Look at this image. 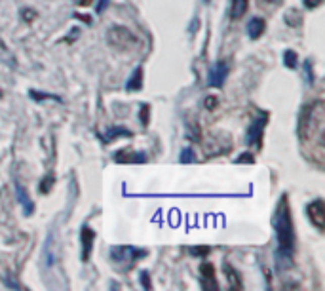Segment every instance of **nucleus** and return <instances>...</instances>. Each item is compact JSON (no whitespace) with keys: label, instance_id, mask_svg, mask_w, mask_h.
I'll return each mask as SVG.
<instances>
[{"label":"nucleus","instance_id":"f3484780","mask_svg":"<svg viewBox=\"0 0 325 291\" xmlns=\"http://www.w3.org/2000/svg\"><path fill=\"white\" fill-rule=\"evenodd\" d=\"M118 135H130V132L124 130V128H111V130L106 132L105 139L109 141V139H114V137H118Z\"/></svg>","mask_w":325,"mask_h":291},{"label":"nucleus","instance_id":"423d86ee","mask_svg":"<svg viewBox=\"0 0 325 291\" xmlns=\"http://www.w3.org/2000/svg\"><path fill=\"white\" fill-rule=\"evenodd\" d=\"M264 124H266V114L264 117H259L253 126L249 128V132H247V145H257L260 147V141H262V132H264Z\"/></svg>","mask_w":325,"mask_h":291},{"label":"nucleus","instance_id":"f257e3e1","mask_svg":"<svg viewBox=\"0 0 325 291\" xmlns=\"http://www.w3.org/2000/svg\"><path fill=\"white\" fill-rule=\"evenodd\" d=\"M299 137L304 145L316 147V158L321 164L325 147V105L323 101H314L312 105L302 108L299 122Z\"/></svg>","mask_w":325,"mask_h":291},{"label":"nucleus","instance_id":"cd10ccee","mask_svg":"<svg viewBox=\"0 0 325 291\" xmlns=\"http://www.w3.org/2000/svg\"><path fill=\"white\" fill-rule=\"evenodd\" d=\"M264 2H268V4H278V2H282V0H264Z\"/></svg>","mask_w":325,"mask_h":291},{"label":"nucleus","instance_id":"39448f33","mask_svg":"<svg viewBox=\"0 0 325 291\" xmlns=\"http://www.w3.org/2000/svg\"><path fill=\"white\" fill-rule=\"evenodd\" d=\"M306 211H308V217H310V221L314 223V226H317L319 230H323V226H325V206H323V202H321V200H314L308 208H306Z\"/></svg>","mask_w":325,"mask_h":291},{"label":"nucleus","instance_id":"f03ea898","mask_svg":"<svg viewBox=\"0 0 325 291\" xmlns=\"http://www.w3.org/2000/svg\"><path fill=\"white\" fill-rule=\"evenodd\" d=\"M274 228L278 234V244H280V253L291 257L293 255V244H295V228L291 221V209L287 196H282L278 202L276 215H274Z\"/></svg>","mask_w":325,"mask_h":291},{"label":"nucleus","instance_id":"bb28decb","mask_svg":"<svg viewBox=\"0 0 325 291\" xmlns=\"http://www.w3.org/2000/svg\"><path fill=\"white\" fill-rule=\"evenodd\" d=\"M215 105V99H207V107H213Z\"/></svg>","mask_w":325,"mask_h":291},{"label":"nucleus","instance_id":"5701e85b","mask_svg":"<svg viewBox=\"0 0 325 291\" xmlns=\"http://www.w3.org/2000/svg\"><path fill=\"white\" fill-rule=\"evenodd\" d=\"M106 4H109V0H99V4L95 6V10H97V14H101L103 10L106 8Z\"/></svg>","mask_w":325,"mask_h":291},{"label":"nucleus","instance_id":"1a4fd4ad","mask_svg":"<svg viewBox=\"0 0 325 291\" xmlns=\"http://www.w3.org/2000/svg\"><path fill=\"white\" fill-rule=\"evenodd\" d=\"M202 285L203 289H209V291L219 289V285L215 283V270H213L211 263L202 265Z\"/></svg>","mask_w":325,"mask_h":291},{"label":"nucleus","instance_id":"aec40b11","mask_svg":"<svg viewBox=\"0 0 325 291\" xmlns=\"http://www.w3.org/2000/svg\"><path fill=\"white\" fill-rule=\"evenodd\" d=\"M53 185V177L51 175H48L44 181H42V185H40V189H42V192H48L49 191V187Z\"/></svg>","mask_w":325,"mask_h":291},{"label":"nucleus","instance_id":"4be33fe9","mask_svg":"<svg viewBox=\"0 0 325 291\" xmlns=\"http://www.w3.org/2000/svg\"><path fill=\"white\" fill-rule=\"evenodd\" d=\"M236 162H238V164H245V162H249V164H251V162H253V156H251V154H247V152H245V154H242V156L236 160Z\"/></svg>","mask_w":325,"mask_h":291},{"label":"nucleus","instance_id":"20e7f679","mask_svg":"<svg viewBox=\"0 0 325 291\" xmlns=\"http://www.w3.org/2000/svg\"><path fill=\"white\" fill-rule=\"evenodd\" d=\"M109 36H111V38H109L111 44L116 46V48H128L130 44L135 42V36H133L130 31L122 29V27H114V29H111V31H109Z\"/></svg>","mask_w":325,"mask_h":291},{"label":"nucleus","instance_id":"6e6552de","mask_svg":"<svg viewBox=\"0 0 325 291\" xmlns=\"http://www.w3.org/2000/svg\"><path fill=\"white\" fill-rule=\"evenodd\" d=\"M80 240H82V259L88 261L91 253V248H93V240H95V232L91 230L90 226H82L80 230Z\"/></svg>","mask_w":325,"mask_h":291},{"label":"nucleus","instance_id":"393cba45","mask_svg":"<svg viewBox=\"0 0 325 291\" xmlns=\"http://www.w3.org/2000/svg\"><path fill=\"white\" fill-rule=\"evenodd\" d=\"M141 283H145L146 289H150V283H148V274H146V272H143V274H141Z\"/></svg>","mask_w":325,"mask_h":291},{"label":"nucleus","instance_id":"412c9836","mask_svg":"<svg viewBox=\"0 0 325 291\" xmlns=\"http://www.w3.org/2000/svg\"><path fill=\"white\" fill-rule=\"evenodd\" d=\"M321 2L323 0H304V6L306 8H317V6H321Z\"/></svg>","mask_w":325,"mask_h":291},{"label":"nucleus","instance_id":"0eeeda50","mask_svg":"<svg viewBox=\"0 0 325 291\" xmlns=\"http://www.w3.org/2000/svg\"><path fill=\"white\" fill-rule=\"evenodd\" d=\"M228 76V63L227 61H219L217 65L211 69V75H209V84H211L213 88H219L225 84Z\"/></svg>","mask_w":325,"mask_h":291},{"label":"nucleus","instance_id":"c85d7f7f","mask_svg":"<svg viewBox=\"0 0 325 291\" xmlns=\"http://www.w3.org/2000/svg\"><path fill=\"white\" fill-rule=\"evenodd\" d=\"M205 2H207V0H205Z\"/></svg>","mask_w":325,"mask_h":291},{"label":"nucleus","instance_id":"4468645a","mask_svg":"<svg viewBox=\"0 0 325 291\" xmlns=\"http://www.w3.org/2000/svg\"><path fill=\"white\" fill-rule=\"evenodd\" d=\"M249 6V0H232V6H230V17L232 19H240L245 16Z\"/></svg>","mask_w":325,"mask_h":291},{"label":"nucleus","instance_id":"b1692460","mask_svg":"<svg viewBox=\"0 0 325 291\" xmlns=\"http://www.w3.org/2000/svg\"><path fill=\"white\" fill-rule=\"evenodd\" d=\"M73 2L76 6H82V8H84V6H90L93 0H73Z\"/></svg>","mask_w":325,"mask_h":291},{"label":"nucleus","instance_id":"9b49d317","mask_svg":"<svg viewBox=\"0 0 325 291\" xmlns=\"http://www.w3.org/2000/svg\"><path fill=\"white\" fill-rule=\"evenodd\" d=\"M264 19H260V17H253L251 21H249V25H247V33L251 36L253 40H257L260 34L264 33Z\"/></svg>","mask_w":325,"mask_h":291},{"label":"nucleus","instance_id":"dca6fc26","mask_svg":"<svg viewBox=\"0 0 325 291\" xmlns=\"http://www.w3.org/2000/svg\"><path fill=\"white\" fill-rule=\"evenodd\" d=\"M284 63L287 69H295L297 67V63H299V57H297V53L293 50H287L284 53Z\"/></svg>","mask_w":325,"mask_h":291},{"label":"nucleus","instance_id":"ddd939ff","mask_svg":"<svg viewBox=\"0 0 325 291\" xmlns=\"http://www.w3.org/2000/svg\"><path fill=\"white\" fill-rule=\"evenodd\" d=\"M17 198H19V202H21V206H23L25 215H33V211H34L33 200L29 198V194H27V191H25L21 185H17Z\"/></svg>","mask_w":325,"mask_h":291},{"label":"nucleus","instance_id":"7ed1b4c3","mask_svg":"<svg viewBox=\"0 0 325 291\" xmlns=\"http://www.w3.org/2000/svg\"><path fill=\"white\" fill-rule=\"evenodd\" d=\"M111 257H113L118 265H122L124 268H131L133 263H135L139 257H145V251L130 248V246H116V248H113V251H111Z\"/></svg>","mask_w":325,"mask_h":291},{"label":"nucleus","instance_id":"9d476101","mask_svg":"<svg viewBox=\"0 0 325 291\" xmlns=\"http://www.w3.org/2000/svg\"><path fill=\"white\" fill-rule=\"evenodd\" d=\"M116 162H133V164H143L146 162V156L143 152H131V150H120V152H116Z\"/></svg>","mask_w":325,"mask_h":291},{"label":"nucleus","instance_id":"a211bd4d","mask_svg":"<svg viewBox=\"0 0 325 291\" xmlns=\"http://www.w3.org/2000/svg\"><path fill=\"white\" fill-rule=\"evenodd\" d=\"M31 97L36 101H42V99H56V101H61L57 95H49V93H44V92H34V90H31Z\"/></svg>","mask_w":325,"mask_h":291},{"label":"nucleus","instance_id":"2eb2a0df","mask_svg":"<svg viewBox=\"0 0 325 291\" xmlns=\"http://www.w3.org/2000/svg\"><path fill=\"white\" fill-rule=\"evenodd\" d=\"M225 274L228 278V285H230V289H242V282H240V276L236 270H232V266L230 265H225Z\"/></svg>","mask_w":325,"mask_h":291},{"label":"nucleus","instance_id":"c756f323","mask_svg":"<svg viewBox=\"0 0 325 291\" xmlns=\"http://www.w3.org/2000/svg\"><path fill=\"white\" fill-rule=\"evenodd\" d=\"M0 95H2V93H0Z\"/></svg>","mask_w":325,"mask_h":291},{"label":"nucleus","instance_id":"f8f14e48","mask_svg":"<svg viewBox=\"0 0 325 291\" xmlns=\"http://www.w3.org/2000/svg\"><path fill=\"white\" fill-rule=\"evenodd\" d=\"M143 88V69L137 67L135 71H133V75L130 76V80L126 84V90H130V92H137Z\"/></svg>","mask_w":325,"mask_h":291},{"label":"nucleus","instance_id":"a878e982","mask_svg":"<svg viewBox=\"0 0 325 291\" xmlns=\"http://www.w3.org/2000/svg\"><path fill=\"white\" fill-rule=\"evenodd\" d=\"M207 248H194V251H192V253H194V255H200V253H207Z\"/></svg>","mask_w":325,"mask_h":291},{"label":"nucleus","instance_id":"6ab92c4d","mask_svg":"<svg viewBox=\"0 0 325 291\" xmlns=\"http://www.w3.org/2000/svg\"><path fill=\"white\" fill-rule=\"evenodd\" d=\"M194 152H192V149H185L183 152H181V162L183 164H188V162H194Z\"/></svg>","mask_w":325,"mask_h":291}]
</instances>
